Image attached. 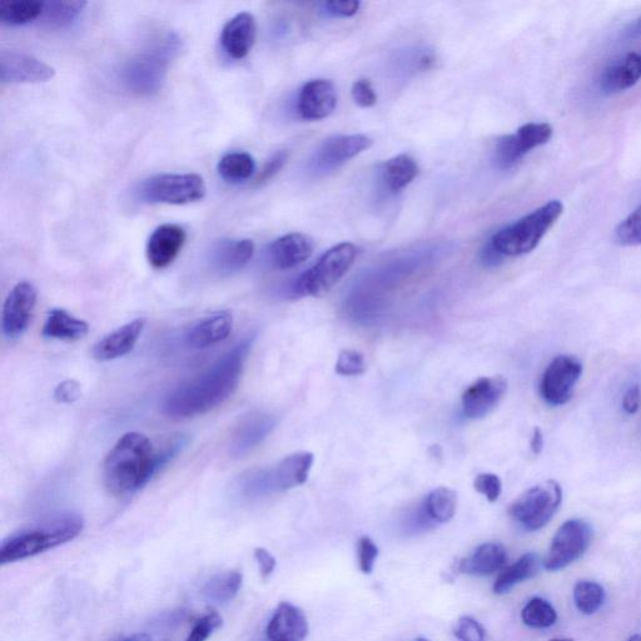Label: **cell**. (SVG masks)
I'll return each instance as SVG.
<instances>
[{"instance_id": "1", "label": "cell", "mask_w": 641, "mask_h": 641, "mask_svg": "<svg viewBox=\"0 0 641 641\" xmlns=\"http://www.w3.org/2000/svg\"><path fill=\"white\" fill-rule=\"evenodd\" d=\"M250 346V341H242L200 376L178 386L163 402V412L172 419H188L205 415L230 399L240 384Z\"/></svg>"}, {"instance_id": "2", "label": "cell", "mask_w": 641, "mask_h": 641, "mask_svg": "<svg viewBox=\"0 0 641 641\" xmlns=\"http://www.w3.org/2000/svg\"><path fill=\"white\" fill-rule=\"evenodd\" d=\"M180 441L170 440L154 449L152 441L139 432H128L116 442L103 462V481L109 493L127 496L137 493L168 462L180 454Z\"/></svg>"}, {"instance_id": "3", "label": "cell", "mask_w": 641, "mask_h": 641, "mask_svg": "<svg viewBox=\"0 0 641 641\" xmlns=\"http://www.w3.org/2000/svg\"><path fill=\"white\" fill-rule=\"evenodd\" d=\"M83 529L84 520L81 515L71 513L57 516L36 528L4 540L0 546V564L17 563L58 548L78 538Z\"/></svg>"}, {"instance_id": "4", "label": "cell", "mask_w": 641, "mask_h": 641, "mask_svg": "<svg viewBox=\"0 0 641 641\" xmlns=\"http://www.w3.org/2000/svg\"><path fill=\"white\" fill-rule=\"evenodd\" d=\"M563 212V203L558 200L550 201L513 225L496 232L490 245L504 257L526 255L538 247Z\"/></svg>"}, {"instance_id": "5", "label": "cell", "mask_w": 641, "mask_h": 641, "mask_svg": "<svg viewBox=\"0 0 641 641\" xmlns=\"http://www.w3.org/2000/svg\"><path fill=\"white\" fill-rule=\"evenodd\" d=\"M357 250L352 243H340L327 251L315 266L301 275L293 291L297 296L321 297L329 293L349 272L356 260Z\"/></svg>"}, {"instance_id": "6", "label": "cell", "mask_w": 641, "mask_h": 641, "mask_svg": "<svg viewBox=\"0 0 641 641\" xmlns=\"http://www.w3.org/2000/svg\"><path fill=\"white\" fill-rule=\"evenodd\" d=\"M207 192L205 181L196 173H165L148 178L139 187V197L147 203L183 206L203 200Z\"/></svg>"}, {"instance_id": "7", "label": "cell", "mask_w": 641, "mask_h": 641, "mask_svg": "<svg viewBox=\"0 0 641 641\" xmlns=\"http://www.w3.org/2000/svg\"><path fill=\"white\" fill-rule=\"evenodd\" d=\"M563 503V489L556 481L549 480L529 489L510 505V518L525 530L543 529Z\"/></svg>"}, {"instance_id": "8", "label": "cell", "mask_w": 641, "mask_h": 641, "mask_svg": "<svg viewBox=\"0 0 641 641\" xmlns=\"http://www.w3.org/2000/svg\"><path fill=\"white\" fill-rule=\"evenodd\" d=\"M170 49L172 47L165 46L128 61L121 72L124 87L139 96H152L161 91L170 63Z\"/></svg>"}, {"instance_id": "9", "label": "cell", "mask_w": 641, "mask_h": 641, "mask_svg": "<svg viewBox=\"0 0 641 641\" xmlns=\"http://www.w3.org/2000/svg\"><path fill=\"white\" fill-rule=\"evenodd\" d=\"M591 539H593V529L586 521L579 519L566 521L551 540L549 553L544 561L545 569L558 571L573 564L588 550Z\"/></svg>"}, {"instance_id": "10", "label": "cell", "mask_w": 641, "mask_h": 641, "mask_svg": "<svg viewBox=\"0 0 641 641\" xmlns=\"http://www.w3.org/2000/svg\"><path fill=\"white\" fill-rule=\"evenodd\" d=\"M313 460L311 452H297L287 456L273 469L260 471L248 477L247 488L251 491H286L305 484Z\"/></svg>"}, {"instance_id": "11", "label": "cell", "mask_w": 641, "mask_h": 641, "mask_svg": "<svg viewBox=\"0 0 641 641\" xmlns=\"http://www.w3.org/2000/svg\"><path fill=\"white\" fill-rule=\"evenodd\" d=\"M581 374H583V365L576 357L569 355L555 357L541 377V397L550 406L568 404Z\"/></svg>"}, {"instance_id": "12", "label": "cell", "mask_w": 641, "mask_h": 641, "mask_svg": "<svg viewBox=\"0 0 641 641\" xmlns=\"http://www.w3.org/2000/svg\"><path fill=\"white\" fill-rule=\"evenodd\" d=\"M553 137V127L549 123H528L509 134L496 144L495 161L501 170H509L533 149L548 143Z\"/></svg>"}, {"instance_id": "13", "label": "cell", "mask_w": 641, "mask_h": 641, "mask_svg": "<svg viewBox=\"0 0 641 641\" xmlns=\"http://www.w3.org/2000/svg\"><path fill=\"white\" fill-rule=\"evenodd\" d=\"M371 146L372 139L365 134L332 137L313 153L308 167L315 175H325L344 166L350 159L359 156Z\"/></svg>"}, {"instance_id": "14", "label": "cell", "mask_w": 641, "mask_h": 641, "mask_svg": "<svg viewBox=\"0 0 641 641\" xmlns=\"http://www.w3.org/2000/svg\"><path fill=\"white\" fill-rule=\"evenodd\" d=\"M37 305L36 287L19 282L9 292L3 306L2 329L8 340H16L27 331Z\"/></svg>"}, {"instance_id": "15", "label": "cell", "mask_w": 641, "mask_h": 641, "mask_svg": "<svg viewBox=\"0 0 641 641\" xmlns=\"http://www.w3.org/2000/svg\"><path fill=\"white\" fill-rule=\"evenodd\" d=\"M56 71L41 59L16 51L0 52V81L8 84H39L52 81Z\"/></svg>"}, {"instance_id": "16", "label": "cell", "mask_w": 641, "mask_h": 641, "mask_svg": "<svg viewBox=\"0 0 641 641\" xmlns=\"http://www.w3.org/2000/svg\"><path fill=\"white\" fill-rule=\"evenodd\" d=\"M508 381L503 376L480 377L461 396L462 412L471 420L483 419L504 399Z\"/></svg>"}, {"instance_id": "17", "label": "cell", "mask_w": 641, "mask_h": 641, "mask_svg": "<svg viewBox=\"0 0 641 641\" xmlns=\"http://www.w3.org/2000/svg\"><path fill=\"white\" fill-rule=\"evenodd\" d=\"M336 106V88L326 79H313L306 83L298 96V113L307 121H321L331 116Z\"/></svg>"}, {"instance_id": "18", "label": "cell", "mask_w": 641, "mask_h": 641, "mask_svg": "<svg viewBox=\"0 0 641 641\" xmlns=\"http://www.w3.org/2000/svg\"><path fill=\"white\" fill-rule=\"evenodd\" d=\"M187 240L185 228L178 225H162L156 228L147 243L149 265L156 270L171 266L180 255Z\"/></svg>"}, {"instance_id": "19", "label": "cell", "mask_w": 641, "mask_h": 641, "mask_svg": "<svg viewBox=\"0 0 641 641\" xmlns=\"http://www.w3.org/2000/svg\"><path fill=\"white\" fill-rule=\"evenodd\" d=\"M144 327H146V320L137 318L104 336L93 347V359L98 362H108L128 355L136 347Z\"/></svg>"}, {"instance_id": "20", "label": "cell", "mask_w": 641, "mask_h": 641, "mask_svg": "<svg viewBox=\"0 0 641 641\" xmlns=\"http://www.w3.org/2000/svg\"><path fill=\"white\" fill-rule=\"evenodd\" d=\"M257 23L251 13L242 12L230 19L222 29L221 44L233 59L246 58L255 46Z\"/></svg>"}, {"instance_id": "21", "label": "cell", "mask_w": 641, "mask_h": 641, "mask_svg": "<svg viewBox=\"0 0 641 641\" xmlns=\"http://www.w3.org/2000/svg\"><path fill=\"white\" fill-rule=\"evenodd\" d=\"M308 630L310 626L305 613L296 605L283 601L273 613L266 635L268 641H303Z\"/></svg>"}, {"instance_id": "22", "label": "cell", "mask_w": 641, "mask_h": 641, "mask_svg": "<svg viewBox=\"0 0 641 641\" xmlns=\"http://www.w3.org/2000/svg\"><path fill=\"white\" fill-rule=\"evenodd\" d=\"M276 419L267 412H252L242 420L231 441L233 457H242L262 444L271 431L275 429Z\"/></svg>"}, {"instance_id": "23", "label": "cell", "mask_w": 641, "mask_h": 641, "mask_svg": "<svg viewBox=\"0 0 641 641\" xmlns=\"http://www.w3.org/2000/svg\"><path fill=\"white\" fill-rule=\"evenodd\" d=\"M233 317L230 312L222 311L206 316L193 324L186 335L187 344L192 349L205 350L221 344L231 335Z\"/></svg>"}, {"instance_id": "24", "label": "cell", "mask_w": 641, "mask_h": 641, "mask_svg": "<svg viewBox=\"0 0 641 641\" xmlns=\"http://www.w3.org/2000/svg\"><path fill=\"white\" fill-rule=\"evenodd\" d=\"M508 551L499 543H485L477 546L474 553L457 563V573L472 576H488L505 569Z\"/></svg>"}, {"instance_id": "25", "label": "cell", "mask_w": 641, "mask_h": 641, "mask_svg": "<svg viewBox=\"0 0 641 641\" xmlns=\"http://www.w3.org/2000/svg\"><path fill=\"white\" fill-rule=\"evenodd\" d=\"M313 242L302 233H290L272 243L270 257L278 270H291L312 256Z\"/></svg>"}, {"instance_id": "26", "label": "cell", "mask_w": 641, "mask_h": 641, "mask_svg": "<svg viewBox=\"0 0 641 641\" xmlns=\"http://www.w3.org/2000/svg\"><path fill=\"white\" fill-rule=\"evenodd\" d=\"M255 245L251 240H222L211 251V267L221 275L242 270L252 260Z\"/></svg>"}, {"instance_id": "27", "label": "cell", "mask_w": 641, "mask_h": 641, "mask_svg": "<svg viewBox=\"0 0 641 641\" xmlns=\"http://www.w3.org/2000/svg\"><path fill=\"white\" fill-rule=\"evenodd\" d=\"M641 79V54L629 53L610 64L601 73L600 88L605 94H615L633 88Z\"/></svg>"}, {"instance_id": "28", "label": "cell", "mask_w": 641, "mask_h": 641, "mask_svg": "<svg viewBox=\"0 0 641 641\" xmlns=\"http://www.w3.org/2000/svg\"><path fill=\"white\" fill-rule=\"evenodd\" d=\"M86 321L79 320L61 308H54L48 313L42 334L46 339L59 341H77L88 334Z\"/></svg>"}, {"instance_id": "29", "label": "cell", "mask_w": 641, "mask_h": 641, "mask_svg": "<svg viewBox=\"0 0 641 641\" xmlns=\"http://www.w3.org/2000/svg\"><path fill=\"white\" fill-rule=\"evenodd\" d=\"M540 571V559L538 555L529 553L521 556L513 565L501 570V573L494 584V593L504 595L509 593L514 586L533 579Z\"/></svg>"}, {"instance_id": "30", "label": "cell", "mask_w": 641, "mask_h": 641, "mask_svg": "<svg viewBox=\"0 0 641 641\" xmlns=\"http://www.w3.org/2000/svg\"><path fill=\"white\" fill-rule=\"evenodd\" d=\"M417 175H419V166L415 159L407 154L391 158L382 166V182L391 193L404 190Z\"/></svg>"}, {"instance_id": "31", "label": "cell", "mask_w": 641, "mask_h": 641, "mask_svg": "<svg viewBox=\"0 0 641 641\" xmlns=\"http://www.w3.org/2000/svg\"><path fill=\"white\" fill-rule=\"evenodd\" d=\"M87 2L79 0H53L44 2V11L41 17L43 26L52 29L68 27L76 21L79 14L86 8Z\"/></svg>"}, {"instance_id": "32", "label": "cell", "mask_w": 641, "mask_h": 641, "mask_svg": "<svg viewBox=\"0 0 641 641\" xmlns=\"http://www.w3.org/2000/svg\"><path fill=\"white\" fill-rule=\"evenodd\" d=\"M44 2L38 0H11L0 2V22L7 26H24L41 19Z\"/></svg>"}, {"instance_id": "33", "label": "cell", "mask_w": 641, "mask_h": 641, "mask_svg": "<svg viewBox=\"0 0 641 641\" xmlns=\"http://www.w3.org/2000/svg\"><path fill=\"white\" fill-rule=\"evenodd\" d=\"M217 170L223 180L238 183L250 180L256 171V163L251 154L232 152L221 158Z\"/></svg>"}, {"instance_id": "34", "label": "cell", "mask_w": 641, "mask_h": 641, "mask_svg": "<svg viewBox=\"0 0 641 641\" xmlns=\"http://www.w3.org/2000/svg\"><path fill=\"white\" fill-rule=\"evenodd\" d=\"M242 581L243 575L240 571H226V573L213 576L203 589V594L207 599L217 601V603H227L240 593Z\"/></svg>"}, {"instance_id": "35", "label": "cell", "mask_w": 641, "mask_h": 641, "mask_svg": "<svg viewBox=\"0 0 641 641\" xmlns=\"http://www.w3.org/2000/svg\"><path fill=\"white\" fill-rule=\"evenodd\" d=\"M457 495L454 490L439 488L432 490L425 500V513L436 523H447L456 513Z\"/></svg>"}, {"instance_id": "36", "label": "cell", "mask_w": 641, "mask_h": 641, "mask_svg": "<svg viewBox=\"0 0 641 641\" xmlns=\"http://www.w3.org/2000/svg\"><path fill=\"white\" fill-rule=\"evenodd\" d=\"M521 619L523 623L529 628L533 629H546L550 628L558 620V613L554 606L541 598H534L525 605L521 611Z\"/></svg>"}, {"instance_id": "37", "label": "cell", "mask_w": 641, "mask_h": 641, "mask_svg": "<svg viewBox=\"0 0 641 641\" xmlns=\"http://www.w3.org/2000/svg\"><path fill=\"white\" fill-rule=\"evenodd\" d=\"M605 591L595 581H579L574 588L576 608L585 615H593L603 606Z\"/></svg>"}, {"instance_id": "38", "label": "cell", "mask_w": 641, "mask_h": 641, "mask_svg": "<svg viewBox=\"0 0 641 641\" xmlns=\"http://www.w3.org/2000/svg\"><path fill=\"white\" fill-rule=\"evenodd\" d=\"M615 240L621 246H641V205L615 228Z\"/></svg>"}, {"instance_id": "39", "label": "cell", "mask_w": 641, "mask_h": 641, "mask_svg": "<svg viewBox=\"0 0 641 641\" xmlns=\"http://www.w3.org/2000/svg\"><path fill=\"white\" fill-rule=\"evenodd\" d=\"M221 626V615L215 610L208 611L207 614L201 616V618L193 624L191 633L187 636L186 641H207Z\"/></svg>"}, {"instance_id": "40", "label": "cell", "mask_w": 641, "mask_h": 641, "mask_svg": "<svg viewBox=\"0 0 641 641\" xmlns=\"http://www.w3.org/2000/svg\"><path fill=\"white\" fill-rule=\"evenodd\" d=\"M336 374L341 376H359L365 374L366 362L359 351H342L336 362Z\"/></svg>"}, {"instance_id": "41", "label": "cell", "mask_w": 641, "mask_h": 641, "mask_svg": "<svg viewBox=\"0 0 641 641\" xmlns=\"http://www.w3.org/2000/svg\"><path fill=\"white\" fill-rule=\"evenodd\" d=\"M357 555H359V566L362 574L370 575L374 571L379 548L369 536H362L357 544Z\"/></svg>"}, {"instance_id": "42", "label": "cell", "mask_w": 641, "mask_h": 641, "mask_svg": "<svg viewBox=\"0 0 641 641\" xmlns=\"http://www.w3.org/2000/svg\"><path fill=\"white\" fill-rule=\"evenodd\" d=\"M454 634L460 641H485L486 631L479 621L471 616H461L457 621Z\"/></svg>"}, {"instance_id": "43", "label": "cell", "mask_w": 641, "mask_h": 641, "mask_svg": "<svg viewBox=\"0 0 641 641\" xmlns=\"http://www.w3.org/2000/svg\"><path fill=\"white\" fill-rule=\"evenodd\" d=\"M474 488L477 493L484 495L490 503H495V501L499 500L501 491H503V483H501L498 475L485 472V474L476 476Z\"/></svg>"}, {"instance_id": "44", "label": "cell", "mask_w": 641, "mask_h": 641, "mask_svg": "<svg viewBox=\"0 0 641 641\" xmlns=\"http://www.w3.org/2000/svg\"><path fill=\"white\" fill-rule=\"evenodd\" d=\"M352 97L362 108L374 107L377 102V94L369 79H359L354 83Z\"/></svg>"}, {"instance_id": "45", "label": "cell", "mask_w": 641, "mask_h": 641, "mask_svg": "<svg viewBox=\"0 0 641 641\" xmlns=\"http://www.w3.org/2000/svg\"><path fill=\"white\" fill-rule=\"evenodd\" d=\"M326 13L332 17L350 18L354 17L360 9V2L357 0H331L324 3Z\"/></svg>"}, {"instance_id": "46", "label": "cell", "mask_w": 641, "mask_h": 641, "mask_svg": "<svg viewBox=\"0 0 641 641\" xmlns=\"http://www.w3.org/2000/svg\"><path fill=\"white\" fill-rule=\"evenodd\" d=\"M288 159V152L281 151L275 154L270 161L267 162V165L263 167L260 175L256 178V186L265 185L268 181H271L273 177L277 175L286 165Z\"/></svg>"}, {"instance_id": "47", "label": "cell", "mask_w": 641, "mask_h": 641, "mask_svg": "<svg viewBox=\"0 0 641 641\" xmlns=\"http://www.w3.org/2000/svg\"><path fill=\"white\" fill-rule=\"evenodd\" d=\"M81 395V385L74 380L63 381L56 387V390H54V400H56L58 404H73V402L79 400Z\"/></svg>"}, {"instance_id": "48", "label": "cell", "mask_w": 641, "mask_h": 641, "mask_svg": "<svg viewBox=\"0 0 641 641\" xmlns=\"http://www.w3.org/2000/svg\"><path fill=\"white\" fill-rule=\"evenodd\" d=\"M255 559L258 564V569H260L261 578L263 580L270 578L276 569L277 563L275 556L266 549L257 548L255 549Z\"/></svg>"}, {"instance_id": "49", "label": "cell", "mask_w": 641, "mask_h": 641, "mask_svg": "<svg viewBox=\"0 0 641 641\" xmlns=\"http://www.w3.org/2000/svg\"><path fill=\"white\" fill-rule=\"evenodd\" d=\"M624 411L628 415H635L641 407V389L639 385L630 386L623 396L621 402Z\"/></svg>"}, {"instance_id": "50", "label": "cell", "mask_w": 641, "mask_h": 641, "mask_svg": "<svg viewBox=\"0 0 641 641\" xmlns=\"http://www.w3.org/2000/svg\"><path fill=\"white\" fill-rule=\"evenodd\" d=\"M481 258H483L485 265L496 266L499 265L501 261H503L504 256H501L500 253L496 251L495 248L489 243V245L486 246L485 250L483 251V255H481Z\"/></svg>"}, {"instance_id": "51", "label": "cell", "mask_w": 641, "mask_h": 641, "mask_svg": "<svg viewBox=\"0 0 641 641\" xmlns=\"http://www.w3.org/2000/svg\"><path fill=\"white\" fill-rule=\"evenodd\" d=\"M530 447L533 454L538 456L544 449V434L539 427H535L533 436H531Z\"/></svg>"}, {"instance_id": "52", "label": "cell", "mask_w": 641, "mask_h": 641, "mask_svg": "<svg viewBox=\"0 0 641 641\" xmlns=\"http://www.w3.org/2000/svg\"><path fill=\"white\" fill-rule=\"evenodd\" d=\"M626 36H628V38L641 37V18L630 24V27L626 29Z\"/></svg>"}, {"instance_id": "53", "label": "cell", "mask_w": 641, "mask_h": 641, "mask_svg": "<svg viewBox=\"0 0 641 641\" xmlns=\"http://www.w3.org/2000/svg\"><path fill=\"white\" fill-rule=\"evenodd\" d=\"M123 641H152V639H151V636H149L146 633H138V634L129 636V638L124 639Z\"/></svg>"}, {"instance_id": "54", "label": "cell", "mask_w": 641, "mask_h": 641, "mask_svg": "<svg viewBox=\"0 0 641 641\" xmlns=\"http://www.w3.org/2000/svg\"><path fill=\"white\" fill-rule=\"evenodd\" d=\"M628 641H641V635L639 634L633 635Z\"/></svg>"}, {"instance_id": "55", "label": "cell", "mask_w": 641, "mask_h": 641, "mask_svg": "<svg viewBox=\"0 0 641 641\" xmlns=\"http://www.w3.org/2000/svg\"><path fill=\"white\" fill-rule=\"evenodd\" d=\"M549 641H575V640L574 639H570V638H555V639H551Z\"/></svg>"}, {"instance_id": "56", "label": "cell", "mask_w": 641, "mask_h": 641, "mask_svg": "<svg viewBox=\"0 0 641 641\" xmlns=\"http://www.w3.org/2000/svg\"><path fill=\"white\" fill-rule=\"evenodd\" d=\"M416 641H430V640L426 638H419V639H416Z\"/></svg>"}]
</instances>
